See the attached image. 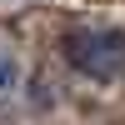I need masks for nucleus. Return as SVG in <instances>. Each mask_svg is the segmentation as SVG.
Segmentation results:
<instances>
[{"label":"nucleus","mask_w":125,"mask_h":125,"mask_svg":"<svg viewBox=\"0 0 125 125\" xmlns=\"http://www.w3.org/2000/svg\"><path fill=\"white\" fill-rule=\"evenodd\" d=\"M65 60L90 80H120L125 75V30H70Z\"/></svg>","instance_id":"f257e3e1"}]
</instances>
